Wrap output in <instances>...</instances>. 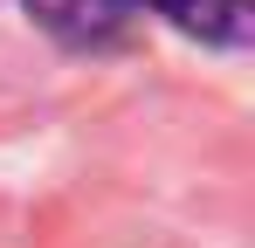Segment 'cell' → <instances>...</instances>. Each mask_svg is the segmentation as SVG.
Returning a JSON list of instances; mask_svg holds the SVG:
<instances>
[{"mask_svg": "<svg viewBox=\"0 0 255 248\" xmlns=\"http://www.w3.org/2000/svg\"><path fill=\"white\" fill-rule=\"evenodd\" d=\"M28 14L62 41H111L131 21V0H28Z\"/></svg>", "mask_w": 255, "mask_h": 248, "instance_id": "cell-1", "label": "cell"}, {"mask_svg": "<svg viewBox=\"0 0 255 248\" xmlns=\"http://www.w3.org/2000/svg\"><path fill=\"white\" fill-rule=\"evenodd\" d=\"M131 7H159L172 28H186L200 41H221V48L249 41V0H131Z\"/></svg>", "mask_w": 255, "mask_h": 248, "instance_id": "cell-2", "label": "cell"}]
</instances>
